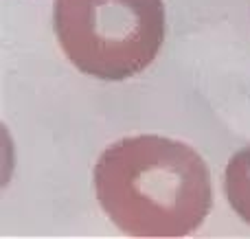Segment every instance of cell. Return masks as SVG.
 I'll list each match as a JSON object with an SVG mask.
<instances>
[{
	"label": "cell",
	"instance_id": "cell-1",
	"mask_svg": "<svg viewBox=\"0 0 250 239\" xmlns=\"http://www.w3.org/2000/svg\"><path fill=\"white\" fill-rule=\"evenodd\" d=\"M101 209L125 235L185 237L213 206L211 174L193 147L154 134L112 143L95 165Z\"/></svg>",
	"mask_w": 250,
	"mask_h": 239
},
{
	"label": "cell",
	"instance_id": "cell-3",
	"mask_svg": "<svg viewBox=\"0 0 250 239\" xmlns=\"http://www.w3.org/2000/svg\"><path fill=\"white\" fill-rule=\"evenodd\" d=\"M224 193L235 213L250 224V145L235 152L226 165Z\"/></svg>",
	"mask_w": 250,
	"mask_h": 239
},
{
	"label": "cell",
	"instance_id": "cell-2",
	"mask_svg": "<svg viewBox=\"0 0 250 239\" xmlns=\"http://www.w3.org/2000/svg\"><path fill=\"white\" fill-rule=\"evenodd\" d=\"M53 26L83 75L123 81L143 73L165 42L163 0H55Z\"/></svg>",
	"mask_w": 250,
	"mask_h": 239
}]
</instances>
